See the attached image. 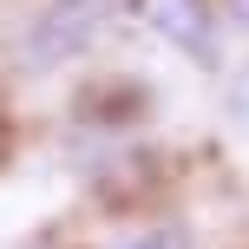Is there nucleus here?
Returning a JSON list of instances; mask_svg holds the SVG:
<instances>
[{"instance_id": "nucleus-3", "label": "nucleus", "mask_w": 249, "mask_h": 249, "mask_svg": "<svg viewBox=\"0 0 249 249\" xmlns=\"http://www.w3.org/2000/svg\"><path fill=\"white\" fill-rule=\"evenodd\" d=\"M99 249H197V230L177 223V216H138L118 236H105Z\"/></svg>"}, {"instance_id": "nucleus-5", "label": "nucleus", "mask_w": 249, "mask_h": 249, "mask_svg": "<svg viewBox=\"0 0 249 249\" xmlns=\"http://www.w3.org/2000/svg\"><path fill=\"white\" fill-rule=\"evenodd\" d=\"M230 26H236V33H249V0H230V13H223Z\"/></svg>"}, {"instance_id": "nucleus-1", "label": "nucleus", "mask_w": 249, "mask_h": 249, "mask_svg": "<svg viewBox=\"0 0 249 249\" xmlns=\"http://www.w3.org/2000/svg\"><path fill=\"white\" fill-rule=\"evenodd\" d=\"M105 20H112L105 0H46V7H33V20L20 26V46H13L20 72H59V66L86 59L99 46Z\"/></svg>"}, {"instance_id": "nucleus-4", "label": "nucleus", "mask_w": 249, "mask_h": 249, "mask_svg": "<svg viewBox=\"0 0 249 249\" xmlns=\"http://www.w3.org/2000/svg\"><path fill=\"white\" fill-rule=\"evenodd\" d=\"M223 118L236 124V131H249V53L223 72Z\"/></svg>"}, {"instance_id": "nucleus-2", "label": "nucleus", "mask_w": 249, "mask_h": 249, "mask_svg": "<svg viewBox=\"0 0 249 249\" xmlns=\"http://www.w3.org/2000/svg\"><path fill=\"white\" fill-rule=\"evenodd\" d=\"M131 20L151 39H164L171 53H184L190 66L223 59V13L210 0H131Z\"/></svg>"}]
</instances>
